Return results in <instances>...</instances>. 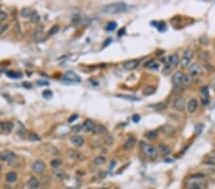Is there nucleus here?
Here are the masks:
<instances>
[{
  "mask_svg": "<svg viewBox=\"0 0 215 189\" xmlns=\"http://www.w3.org/2000/svg\"><path fill=\"white\" fill-rule=\"evenodd\" d=\"M128 11V6L122 2H116L111 3L102 7V12L105 15H117V13H125Z\"/></svg>",
  "mask_w": 215,
  "mask_h": 189,
  "instance_id": "nucleus-1",
  "label": "nucleus"
},
{
  "mask_svg": "<svg viewBox=\"0 0 215 189\" xmlns=\"http://www.w3.org/2000/svg\"><path fill=\"white\" fill-rule=\"evenodd\" d=\"M141 152H143L146 157L150 158H156L158 157V150L155 148L153 145L141 143Z\"/></svg>",
  "mask_w": 215,
  "mask_h": 189,
  "instance_id": "nucleus-2",
  "label": "nucleus"
},
{
  "mask_svg": "<svg viewBox=\"0 0 215 189\" xmlns=\"http://www.w3.org/2000/svg\"><path fill=\"white\" fill-rule=\"evenodd\" d=\"M16 160V155L12 151H2L0 152V160L5 161V162H13Z\"/></svg>",
  "mask_w": 215,
  "mask_h": 189,
  "instance_id": "nucleus-3",
  "label": "nucleus"
},
{
  "mask_svg": "<svg viewBox=\"0 0 215 189\" xmlns=\"http://www.w3.org/2000/svg\"><path fill=\"white\" fill-rule=\"evenodd\" d=\"M173 107L178 111H184L186 109V101H184V97H178L173 100Z\"/></svg>",
  "mask_w": 215,
  "mask_h": 189,
  "instance_id": "nucleus-4",
  "label": "nucleus"
},
{
  "mask_svg": "<svg viewBox=\"0 0 215 189\" xmlns=\"http://www.w3.org/2000/svg\"><path fill=\"white\" fill-rule=\"evenodd\" d=\"M188 70L191 76H199V75H202L203 73V68L201 65L198 64V63H192V64H190L188 66Z\"/></svg>",
  "mask_w": 215,
  "mask_h": 189,
  "instance_id": "nucleus-5",
  "label": "nucleus"
},
{
  "mask_svg": "<svg viewBox=\"0 0 215 189\" xmlns=\"http://www.w3.org/2000/svg\"><path fill=\"white\" fill-rule=\"evenodd\" d=\"M46 165L42 160H36L33 164V171L36 174H41L45 171Z\"/></svg>",
  "mask_w": 215,
  "mask_h": 189,
  "instance_id": "nucleus-6",
  "label": "nucleus"
},
{
  "mask_svg": "<svg viewBox=\"0 0 215 189\" xmlns=\"http://www.w3.org/2000/svg\"><path fill=\"white\" fill-rule=\"evenodd\" d=\"M184 74L178 71L172 76V83L175 86H181L183 84V79H184Z\"/></svg>",
  "mask_w": 215,
  "mask_h": 189,
  "instance_id": "nucleus-7",
  "label": "nucleus"
},
{
  "mask_svg": "<svg viewBox=\"0 0 215 189\" xmlns=\"http://www.w3.org/2000/svg\"><path fill=\"white\" fill-rule=\"evenodd\" d=\"M67 155H68V157H70L71 158L76 160H80L84 158L83 155L81 154L80 152H78V151H77V150H74V149H69V150H68Z\"/></svg>",
  "mask_w": 215,
  "mask_h": 189,
  "instance_id": "nucleus-8",
  "label": "nucleus"
},
{
  "mask_svg": "<svg viewBox=\"0 0 215 189\" xmlns=\"http://www.w3.org/2000/svg\"><path fill=\"white\" fill-rule=\"evenodd\" d=\"M63 79H64V80L69 81V82H77V81H80V76H77L75 73H73V72L65 73L64 76H63Z\"/></svg>",
  "mask_w": 215,
  "mask_h": 189,
  "instance_id": "nucleus-9",
  "label": "nucleus"
},
{
  "mask_svg": "<svg viewBox=\"0 0 215 189\" xmlns=\"http://www.w3.org/2000/svg\"><path fill=\"white\" fill-rule=\"evenodd\" d=\"M138 65H139V61L137 59H131V60H127V61H125L123 63V68L125 70L130 71V70L135 69Z\"/></svg>",
  "mask_w": 215,
  "mask_h": 189,
  "instance_id": "nucleus-10",
  "label": "nucleus"
},
{
  "mask_svg": "<svg viewBox=\"0 0 215 189\" xmlns=\"http://www.w3.org/2000/svg\"><path fill=\"white\" fill-rule=\"evenodd\" d=\"M159 151H160V154L163 156V157H167L171 153V148L169 145L167 144H160L159 145Z\"/></svg>",
  "mask_w": 215,
  "mask_h": 189,
  "instance_id": "nucleus-11",
  "label": "nucleus"
},
{
  "mask_svg": "<svg viewBox=\"0 0 215 189\" xmlns=\"http://www.w3.org/2000/svg\"><path fill=\"white\" fill-rule=\"evenodd\" d=\"M198 108V101L196 99H190L186 105V110L188 113L192 114L197 110Z\"/></svg>",
  "mask_w": 215,
  "mask_h": 189,
  "instance_id": "nucleus-12",
  "label": "nucleus"
},
{
  "mask_svg": "<svg viewBox=\"0 0 215 189\" xmlns=\"http://www.w3.org/2000/svg\"><path fill=\"white\" fill-rule=\"evenodd\" d=\"M70 141H71V143L74 145V146L80 147L84 143V139L80 136H74V137H72V138L70 139Z\"/></svg>",
  "mask_w": 215,
  "mask_h": 189,
  "instance_id": "nucleus-13",
  "label": "nucleus"
},
{
  "mask_svg": "<svg viewBox=\"0 0 215 189\" xmlns=\"http://www.w3.org/2000/svg\"><path fill=\"white\" fill-rule=\"evenodd\" d=\"M106 132H107V129H106L105 126L102 124L95 125V127L93 129V133L95 134V135H98V136L103 135V134H105Z\"/></svg>",
  "mask_w": 215,
  "mask_h": 189,
  "instance_id": "nucleus-14",
  "label": "nucleus"
},
{
  "mask_svg": "<svg viewBox=\"0 0 215 189\" xmlns=\"http://www.w3.org/2000/svg\"><path fill=\"white\" fill-rule=\"evenodd\" d=\"M95 123H94V121L93 120H91V119H86L85 121L83 122V124H82V128L85 131H87V132H92L93 131V129H94V127H95Z\"/></svg>",
  "mask_w": 215,
  "mask_h": 189,
  "instance_id": "nucleus-15",
  "label": "nucleus"
},
{
  "mask_svg": "<svg viewBox=\"0 0 215 189\" xmlns=\"http://www.w3.org/2000/svg\"><path fill=\"white\" fill-rule=\"evenodd\" d=\"M168 63H169L171 66H173V67L178 66L179 63H180V59H179V56H177V54H170L169 57H168Z\"/></svg>",
  "mask_w": 215,
  "mask_h": 189,
  "instance_id": "nucleus-16",
  "label": "nucleus"
},
{
  "mask_svg": "<svg viewBox=\"0 0 215 189\" xmlns=\"http://www.w3.org/2000/svg\"><path fill=\"white\" fill-rule=\"evenodd\" d=\"M28 187L30 189H36L39 186V180L36 179V178H31L28 180V183H27Z\"/></svg>",
  "mask_w": 215,
  "mask_h": 189,
  "instance_id": "nucleus-17",
  "label": "nucleus"
},
{
  "mask_svg": "<svg viewBox=\"0 0 215 189\" xmlns=\"http://www.w3.org/2000/svg\"><path fill=\"white\" fill-rule=\"evenodd\" d=\"M135 142H136V141H135V139L134 138H129V139H127V141H125V143H124V145H123V148L125 149V150H130V149H132L133 147H134V145H135Z\"/></svg>",
  "mask_w": 215,
  "mask_h": 189,
  "instance_id": "nucleus-18",
  "label": "nucleus"
},
{
  "mask_svg": "<svg viewBox=\"0 0 215 189\" xmlns=\"http://www.w3.org/2000/svg\"><path fill=\"white\" fill-rule=\"evenodd\" d=\"M163 132L168 136H173L174 134L176 133V130L170 125H165L164 127H163Z\"/></svg>",
  "mask_w": 215,
  "mask_h": 189,
  "instance_id": "nucleus-19",
  "label": "nucleus"
},
{
  "mask_svg": "<svg viewBox=\"0 0 215 189\" xmlns=\"http://www.w3.org/2000/svg\"><path fill=\"white\" fill-rule=\"evenodd\" d=\"M193 54H194V52L191 49H186V50L184 51L183 53V57L182 58L187 59V60H191V58L193 57Z\"/></svg>",
  "mask_w": 215,
  "mask_h": 189,
  "instance_id": "nucleus-20",
  "label": "nucleus"
},
{
  "mask_svg": "<svg viewBox=\"0 0 215 189\" xmlns=\"http://www.w3.org/2000/svg\"><path fill=\"white\" fill-rule=\"evenodd\" d=\"M6 180L7 182H15V180H17V174H16L15 172H9V173L6 175Z\"/></svg>",
  "mask_w": 215,
  "mask_h": 189,
  "instance_id": "nucleus-21",
  "label": "nucleus"
},
{
  "mask_svg": "<svg viewBox=\"0 0 215 189\" xmlns=\"http://www.w3.org/2000/svg\"><path fill=\"white\" fill-rule=\"evenodd\" d=\"M32 13H33V12L30 8H24V9L21 11L20 15L23 18H28V17H31Z\"/></svg>",
  "mask_w": 215,
  "mask_h": 189,
  "instance_id": "nucleus-22",
  "label": "nucleus"
},
{
  "mask_svg": "<svg viewBox=\"0 0 215 189\" xmlns=\"http://www.w3.org/2000/svg\"><path fill=\"white\" fill-rule=\"evenodd\" d=\"M193 82V76L191 75H184V79H183V84L186 86L190 85Z\"/></svg>",
  "mask_w": 215,
  "mask_h": 189,
  "instance_id": "nucleus-23",
  "label": "nucleus"
},
{
  "mask_svg": "<svg viewBox=\"0 0 215 189\" xmlns=\"http://www.w3.org/2000/svg\"><path fill=\"white\" fill-rule=\"evenodd\" d=\"M105 161L106 160L104 157H102V156H98V157L94 158L93 162L94 164H96V165H102V164L105 163Z\"/></svg>",
  "mask_w": 215,
  "mask_h": 189,
  "instance_id": "nucleus-24",
  "label": "nucleus"
},
{
  "mask_svg": "<svg viewBox=\"0 0 215 189\" xmlns=\"http://www.w3.org/2000/svg\"><path fill=\"white\" fill-rule=\"evenodd\" d=\"M53 174H54V176H55L56 178H58V179H59V180H63V179H65V178L67 177L66 174H65L63 171L56 170V169L53 172Z\"/></svg>",
  "mask_w": 215,
  "mask_h": 189,
  "instance_id": "nucleus-25",
  "label": "nucleus"
},
{
  "mask_svg": "<svg viewBox=\"0 0 215 189\" xmlns=\"http://www.w3.org/2000/svg\"><path fill=\"white\" fill-rule=\"evenodd\" d=\"M7 76L11 78H20L21 76H22V75H21L20 73L15 72V71H9V72H7Z\"/></svg>",
  "mask_w": 215,
  "mask_h": 189,
  "instance_id": "nucleus-26",
  "label": "nucleus"
},
{
  "mask_svg": "<svg viewBox=\"0 0 215 189\" xmlns=\"http://www.w3.org/2000/svg\"><path fill=\"white\" fill-rule=\"evenodd\" d=\"M39 19H40V16L38 13L36 12H33L31 17H30V21H31L32 23H37L39 21Z\"/></svg>",
  "mask_w": 215,
  "mask_h": 189,
  "instance_id": "nucleus-27",
  "label": "nucleus"
},
{
  "mask_svg": "<svg viewBox=\"0 0 215 189\" xmlns=\"http://www.w3.org/2000/svg\"><path fill=\"white\" fill-rule=\"evenodd\" d=\"M42 31H43V28L42 26H39L38 28H36L35 32V38L36 40H39L40 38L42 37Z\"/></svg>",
  "mask_w": 215,
  "mask_h": 189,
  "instance_id": "nucleus-28",
  "label": "nucleus"
},
{
  "mask_svg": "<svg viewBox=\"0 0 215 189\" xmlns=\"http://www.w3.org/2000/svg\"><path fill=\"white\" fill-rule=\"evenodd\" d=\"M145 137L148 139H156L158 138V133L157 131H149L145 134Z\"/></svg>",
  "mask_w": 215,
  "mask_h": 189,
  "instance_id": "nucleus-29",
  "label": "nucleus"
},
{
  "mask_svg": "<svg viewBox=\"0 0 215 189\" xmlns=\"http://www.w3.org/2000/svg\"><path fill=\"white\" fill-rule=\"evenodd\" d=\"M114 142V137L112 135H107L105 136L104 138V143L107 145V146H110V145H112Z\"/></svg>",
  "mask_w": 215,
  "mask_h": 189,
  "instance_id": "nucleus-30",
  "label": "nucleus"
},
{
  "mask_svg": "<svg viewBox=\"0 0 215 189\" xmlns=\"http://www.w3.org/2000/svg\"><path fill=\"white\" fill-rule=\"evenodd\" d=\"M118 97H121V98H124V99H127V100H131V101H138V100H140V98H138V97H132V95H119Z\"/></svg>",
  "mask_w": 215,
  "mask_h": 189,
  "instance_id": "nucleus-31",
  "label": "nucleus"
},
{
  "mask_svg": "<svg viewBox=\"0 0 215 189\" xmlns=\"http://www.w3.org/2000/svg\"><path fill=\"white\" fill-rule=\"evenodd\" d=\"M13 128V124L12 122H4V131L5 132H11Z\"/></svg>",
  "mask_w": 215,
  "mask_h": 189,
  "instance_id": "nucleus-32",
  "label": "nucleus"
},
{
  "mask_svg": "<svg viewBox=\"0 0 215 189\" xmlns=\"http://www.w3.org/2000/svg\"><path fill=\"white\" fill-rule=\"evenodd\" d=\"M117 28V23L114 22V21H111L107 24V26H106V31H113V30H115Z\"/></svg>",
  "mask_w": 215,
  "mask_h": 189,
  "instance_id": "nucleus-33",
  "label": "nucleus"
},
{
  "mask_svg": "<svg viewBox=\"0 0 215 189\" xmlns=\"http://www.w3.org/2000/svg\"><path fill=\"white\" fill-rule=\"evenodd\" d=\"M61 164V160H53L51 161V166L54 167V168H58V167Z\"/></svg>",
  "mask_w": 215,
  "mask_h": 189,
  "instance_id": "nucleus-34",
  "label": "nucleus"
},
{
  "mask_svg": "<svg viewBox=\"0 0 215 189\" xmlns=\"http://www.w3.org/2000/svg\"><path fill=\"white\" fill-rule=\"evenodd\" d=\"M154 91H155V89L153 88L152 86H147L146 88L145 89V95H152L154 93Z\"/></svg>",
  "mask_w": 215,
  "mask_h": 189,
  "instance_id": "nucleus-35",
  "label": "nucleus"
},
{
  "mask_svg": "<svg viewBox=\"0 0 215 189\" xmlns=\"http://www.w3.org/2000/svg\"><path fill=\"white\" fill-rule=\"evenodd\" d=\"M59 31V26L58 25H55L52 28L50 31H49V35H52V34H56Z\"/></svg>",
  "mask_w": 215,
  "mask_h": 189,
  "instance_id": "nucleus-36",
  "label": "nucleus"
},
{
  "mask_svg": "<svg viewBox=\"0 0 215 189\" xmlns=\"http://www.w3.org/2000/svg\"><path fill=\"white\" fill-rule=\"evenodd\" d=\"M180 62H181L182 66H183L184 68L188 67L189 65H190V60H187V59H184V58H182V59L180 60Z\"/></svg>",
  "mask_w": 215,
  "mask_h": 189,
  "instance_id": "nucleus-37",
  "label": "nucleus"
},
{
  "mask_svg": "<svg viewBox=\"0 0 215 189\" xmlns=\"http://www.w3.org/2000/svg\"><path fill=\"white\" fill-rule=\"evenodd\" d=\"M145 66L148 67V68H151V69H158V65L154 61H152V60H151V61H149L147 64L145 65Z\"/></svg>",
  "mask_w": 215,
  "mask_h": 189,
  "instance_id": "nucleus-38",
  "label": "nucleus"
},
{
  "mask_svg": "<svg viewBox=\"0 0 215 189\" xmlns=\"http://www.w3.org/2000/svg\"><path fill=\"white\" fill-rule=\"evenodd\" d=\"M48 151H49V153H50L51 155H55V156L58 155V150L56 149V147H54V146H51L50 149H49Z\"/></svg>",
  "mask_w": 215,
  "mask_h": 189,
  "instance_id": "nucleus-39",
  "label": "nucleus"
},
{
  "mask_svg": "<svg viewBox=\"0 0 215 189\" xmlns=\"http://www.w3.org/2000/svg\"><path fill=\"white\" fill-rule=\"evenodd\" d=\"M42 95H43V97L48 98V99H49V98L52 97V95H53V94H52L51 91H49V90H47V91H44V92H43Z\"/></svg>",
  "mask_w": 215,
  "mask_h": 189,
  "instance_id": "nucleus-40",
  "label": "nucleus"
},
{
  "mask_svg": "<svg viewBox=\"0 0 215 189\" xmlns=\"http://www.w3.org/2000/svg\"><path fill=\"white\" fill-rule=\"evenodd\" d=\"M30 139H31V141H38L39 139H40V138L36 135V134L33 133V134H31V135H30Z\"/></svg>",
  "mask_w": 215,
  "mask_h": 189,
  "instance_id": "nucleus-41",
  "label": "nucleus"
},
{
  "mask_svg": "<svg viewBox=\"0 0 215 189\" xmlns=\"http://www.w3.org/2000/svg\"><path fill=\"white\" fill-rule=\"evenodd\" d=\"M201 93H202V97H208V91L206 86L201 89Z\"/></svg>",
  "mask_w": 215,
  "mask_h": 189,
  "instance_id": "nucleus-42",
  "label": "nucleus"
},
{
  "mask_svg": "<svg viewBox=\"0 0 215 189\" xmlns=\"http://www.w3.org/2000/svg\"><path fill=\"white\" fill-rule=\"evenodd\" d=\"M7 18V13L3 12V11H0V21H3Z\"/></svg>",
  "mask_w": 215,
  "mask_h": 189,
  "instance_id": "nucleus-43",
  "label": "nucleus"
},
{
  "mask_svg": "<svg viewBox=\"0 0 215 189\" xmlns=\"http://www.w3.org/2000/svg\"><path fill=\"white\" fill-rule=\"evenodd\" d=\"M132 119H133V121L134 122H139L140 121V119H141V117H140V115H134V116L132 117Z\"/></svg>",
  "mask_w": 215,
  "mask_h": 189,
  "instance_id": "nucleus-44",
  "label": "nucleus"
},
{
  "mask_svg": "<svg viewBox=\"0 0 215 189\" xmlns=\"http://www.w3.org/2000/svg\"><path fill=\"white\" fill-rule=\"evenodd\" d=\"M81 128H82V125L74 126V127H73V131H74V132H80V131L81 130Z\"/></svg>",
  "mask_w": 215,
  "mask_h": 189,
  "instance_id": "nucleus-45",
  "label": "nucleus"
},
{
  "mask_svg": "<svg viewBox=\"0 0 215 189\" xmlns=\"http://www.w3.org/2000/svg\"><path fill=\"white\" fill-rule=\"evenodd\" d=\"M78 117V115H73V116L71 117L69 119H68V121H69V122H73V121H74L75 119H77Z\"/></svg>",
  "mask_w": 215,
  "mask_h": 189,
  "instance_id": "nucleus-46",
  "label": "nucleus"
},
{
  "mask_svg": "<svg viewBox=\"0 0 215 189\" xmlns=\"http://www.w3.org/2000/svg\"><path fill=\"white\" fill-rule=\"evenodd\" d=\"M202 102L204 104H208V97H202Z\"/></svg>",
  "mask_w": 215,
  "mask_h": 189,
  "instance_id": "nucleus-47",
  "label": "nucleus"
},
{
  "mask_svg": "<svg viewBox=\"0 0 215 189\" xmlns=\"http://www.w3.org/2000/svg\"><path fill=\"white\" fill-rule=\"evenodd\" d=\"M37 84H41L40 86H44V85H48V82L47 81H37Z\"/></svg>",
  "mask_w": 215,
  "mask_h": 189,
  "instance_id": "nucleus-48",
  "label": "nucleus"
},
{
  "mask_svg": "<svg viewBox=\"0 0 215 189\" xmlns=\"http://www.w3.org/2000/svg\"><path fill=\"white\" fill-rule=\"evenodd\" d=\"M4 131V122H0V132Z\"/></svg>",
  "mask_w": 215,
  "mask_h": 189,
  "instance_id": "nucleus-49",
  "label": "nucleus"
},
{
  "mask_svg": "<svg viewBox=\"0 0 215 189\" xmlns=\"http://www.w3.org/2000/svg\"><path fill=\"white\" fill-rule=\"evenodd\" d=\"M100 189H107V188H100Z\"/></svg>",
  "mask_w": 215,
  "mask_h": 189,
  "instance_id": "nucleus-50",
  "label": "nucleus"
},
{
  "mask_svg": "<svg viewBox=\"0 0 215 189\" xmlns=\"http://www.w3.org/2000/svg\"><path fill=\"white\" fill-rule=\"evenodd\" d=\"M0 169H1V166H0Z\"/></svg>",
  "mask_w": 215,
  "mask_h": 189,
  "instance_id": "nucleus-51",
  "label": "nucleus"
}]
</instances>
